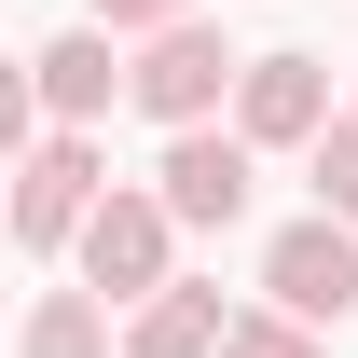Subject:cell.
Returning <instances> with one entry per match:
<instances>
[{
	"label": "cell",
	"instance_id": "1",
	"mask_svg": "<svg viewBox=\"0 0 358 358\" xmlns=\"http://www.w3.org/2000/svg\"><path fill=\"white\" fill-rule=\"evenodd\" d=\"M69 262H83L96 303H124V317H138L152 289H179V207L152 193V179H110V207L83 221V248H69Z\"/></svg>",
	"mask_w": 358,
	"mask_h": 358
},
{
	"label": "cell",
	"instance_id": "2",
	"mask_svg": "<svg viewBox=\"0 0 358 358\" xmlns=\"http://www.w3.org/2000/svg\"><path fill=\"white\" fill-rule=\"evenodd\" d=\"M234 83H248V55L193 14V28H166V42H138V110L166 138H193V124H234Z\"/></svg>",
	"mask_w": 358,
	"mask_h": 358
},
{
	"label": "cell",
	"instance_id": "3",
	"mask_svg": "<svg viewBox=\"0 0 358 358\" xmlns=\"http://www.w3.org/2000/svg\"><path fill=\"white\" fill-rule=\"evenodd\" d=\"M96 207H110V152H96V138H42V152L14 166V248H28V262L83 248Z\"/></svg>",
	"mask_w": 358,
	"mask_h": 358
},
{
	"label": "cell",
	"instance_id": "4",
	"mask_svg": "<svg viewBox=\"0 0 358 358\" xmlns=\"http://www.w3.org/2000/svg\"><path fill=\"white\" fill-rule=\"evenodd\" d=\"M331 124H345V110H331V55H303V42L248 55V83H234V138H248V152H317Z\"/></svg>",
	"mask_w": 358,
	"mask_h": 358
},
{
	"label": "cell",
	"instance_id": "5",
	"mask_svg": "<svg viewBox=\"0 0 358 358\" xmlns=\"http://www.w3.org/2000/svg\"><path fill=\"white\" fill-rule=\"evenodd\" d=\"M152 193L179 207V234H234V221H248V193H262V152H248L234 124H193V138H166Z\"/></svg>",
	"mask_w": 358,
	"mask_h": 358
},
{
	"label": "cell",
	"instance_id": "6",
	"mask_svg": "<svg viewBox=\"0 0 358 358\" xmlns=\"http://www.w3.org/2000/svg\"><path fill=\"white\" fill-rule=\"evenodd\" d=\"M28 96H42L55 138H96V124H110V96H138V55L110 42V28H55V42L28 55Z\"/></svg>",
	"mask_w": 358,
	"mask_h": 358
},
{
	"label": "cell",
	"instance_id": "7",
	"mask_svg": "<svg viewBox=\"0 0 358 358\" xmlns=\"http://www.w3.org/2000/svg\"><path fill=\"white\" fill-rule=\"evenodd\" d=\"M262 303L303 317V331H331V317L358 303V234H345V221H289V234H262Z\"/></svg>",
	"mask_w": 358,
	"mask_h": 358
},
{
	"label": "cell",
	"instance_id": "8",
	"mask_svg": "<svg viewBox=\"0 0 358 358\" xmlns=\"http://www.w3.org/2000/svg\"><path fill=\"white\" fill-rule=\"evenodd\" d=\"M234 317H248V303H221V289H193V275H179V289H152V303L124 317V358H221Z\"/></svg>",
	"mask_w": 358,
	"mask_h": 358
},
{
	"label": "cell",
	"instance_id": "9",
	"mask_svg": "<svg viewBox=\"0 0 358 358\" xmlns=\"http://www.w3.org/2000/svg\"><path fill=\"white\" fill-rule=\"evenodd\" d=\"M14 358H110V303L96 289H42L28 331H14Z\"/></svg>",
	"mask_w": 358,
	"mask_h": 358
},
{
	"label": "cell",
	"instance_id": "10",
	"mask_svg": "<svg viewBox=\"0 0 358 358\" xmlns=\"http://www.w3.org/2000/svg\"><path fill=\"white\" fill-rule=\"evenodd\" d=\"M303 179H317V221H345V234H358V110L303 152Z\"/></svg>",
	"mask_w": 358,
	"mask_h": 358
},
{
	"label": "cell",
	"instance_id": "11",
	"mask_svg": "<svg viewBox=\"0 0 358 358\" xmlns=\"http://www.w3.org/2000/svg\"><path fill=\"white\" fill-rule=\"evenodd\" d=\"M221 358H331V331H303V317L248 303V317H234V345H221Z\"/></svg>",
	"mask_w": 358,
	"mask_h": 358
},
{
	"label": "cell",
	"instance_id": "12",
	"mask_svg": "<svg viewBox=\"0 0 358 358\" xmlns=\"http://www.w3.org/2000/svg\"><path fill=\"white\" fill-rule=\"evenodd\" d=\"M83 28H110V42H166V28H193V0H83Z\"/></svg>",
	"mask_w": 358,
	"mask_h": 358
},
{
	"label": "cell",
	"instance_id": "13",
	"mask_svg": "<svg viewBox=\"0 0 358 358\" xmlns=\"http://www.w3.org/2000/svg\"><path fill=\"white\" fill-rule=\"evenodd\" d=\"M345 110H358V96H345Z\"/></svg>",
	"mask_w": 358,
	"mask_h": 358
}]
</instances>
